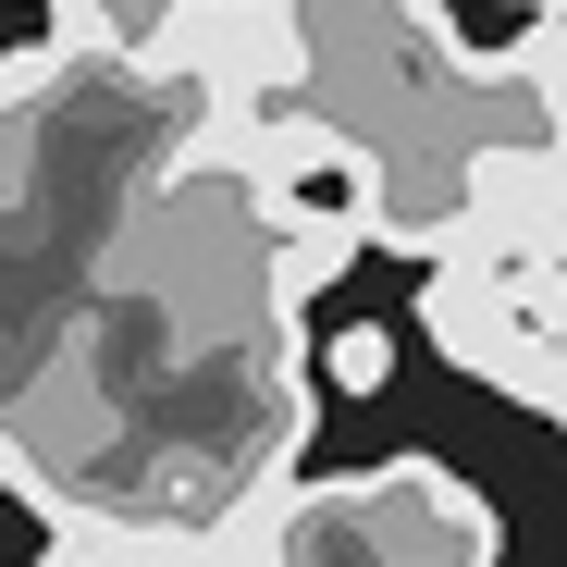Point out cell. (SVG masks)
<instances>
[{"label": "cell", "mask_w": 567, "mask_h": 567, "mask_svg": "<svg viewBox=\"0 0 567 567\" xmlns=\"http://www.w3.org/2000/svg\"><path fill=\"white\" fill-rule=\"evenodd\" d=\"M321 383H333V395H383V383H395V333H383V321H333Z\"/></svg>", "instance_id": "cell-1"}, {"label": "cell", "mask_w": 567, "mask_h": 567, "mask_svg": "<svg viewBox=\"0 0 567 567\" xmlns=\"http://www.w3.org/2000/svg\"><path fill=\"white\" fill-rule=\"evenodd\" d=\"M62 13H74V0H62Z\"/></svg>", "instance_id": "cell-2"}]
</instances>
